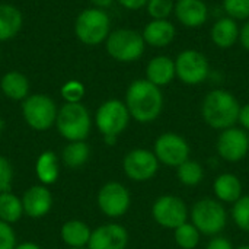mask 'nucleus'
Wrapping results in <instances>:
<instances>
[{
    "mask_svg": "<svg viewBox=\"0 0 249 249\" xmlns=\"http://www.w3.org/2000/svg\"><path fill=\"white\" fill-rule=\"evenodd\" d=\"M125 105L137 123H152L155 121L163 108V95L160 88L150 83L147 79L134 80L125 93Z\"/></svg>",
    "mask_w": 249,
    "mask_h": 249,
    "instance_id": "f257e3e1",
    "label": "nucleus"
},
{
    "mask_svg": "<svg viewBox=\"0 0 249 249\" xmlns=\"http://www.w3.org/2000/svg\"><path fill=\"white\" fill-rule=\"evenodd\" d=\"M239 111L241 105L238 99L223 89H214L207 93L201 105V115L206 124L222 131L235 127L239 120Z\"/></svg>",
    "mask_w": 249,
    "mask_h": 249,
    "instance_id": "f03ea898",
    "label": "nucleus"
},
{
    "mask_svg": "<svg viewBox=\"0 0 249 249\" xmlns=\"http://www.w3.org/2000/svg\"><path fill=\"white\" fill-rule=\"evenodd\" d=\"M55 125L67 142H85L90 133L92 120L89 111L80 102L64 104L57 114Z\"/></svg>",
    "mask_w": 249,
    "mask_h": 249,
    "instance_id": "7ed1b4c3",
    "label": "nucleus"
},
{
    "mask_svg": "<svg viewBox=\"0 0 249 249\" xmlns=\"http://www.w3.org/2000/svg\"><path fill=\"white\" fill-rule=\"evenodd\" d=\"M191 223L206 236H217L228 223V213L219 200L203 198L191 209Z\"/></svg>",
    "mask_w": 249,
    "mask_h": 249,
    "instance_id": "20e7f679",
    "label": "nucleus"
},
{
    "mask_svg": "<svg viewBox=\"0 0 249 249\" xmlns=\"http://www.w3.org/2000/svg\"><path fill=\"white\" fill-rule=\"evenodd\" d=\"M111 28L109 16L105 10L98 7L85 9L76 19V36L86 45H98L107 41Z\"/></svg>",
    "mask_w": 249,
    "mask_h": 249,
    "instance_id": "39448f33",
    "label": "nucleus"
},
{
    "mask_svg": "<svg viewBox=\"0 0 249 249\" xmlns=\"http://www.w3.org/2000/svg\"><path fill=\"white\" fill-rule=\"evenodd\" d=\"M107 51L108 54L121 63H131L137 61L144 53V38L134 29L121 28L112 31L107 41Z\"/></svg>",
    "mask_w": 249,
    "mask_h": 249,
    "instance_id": "423d86ee",
    "label": "nucleus"
},
{
    "mask_svg": "<svg viewBox=\"0 0 249 249\" xmlns=\"http://www.w3.org/2000/svg\"><path fill=\"white\" fill-rule=\"evenodd\" d=\"M57 107L55 102L42 93H35L23 99L22 115L26 124L36 131H45L55 124L57 120Z\"/></svg>",
    "mask_w": 249,
    "mask_h": 249,
    "instance_id": "0eeeda50",
    "label": "nucleus"
},
{
    "mask_svg": "<svg viewBox=\"0 0 249 249\" xmlns=\"http://www.w3.org/2000/svg\"><path fill=\"white\" fill-rule=\"evenodd\" d=\"M130 112L125 102L120 99L105 101L95 114V124L102 136L118 137L128 125Z\"/></svg>",
    "mask_w": 249,
    "mask_h": 249,
    "instance_id": "6e6552de",
    "label": "nucleus"
},
{
    "mask_svg": "<svg viewBox=\"0 0 249 249\" xmlns=\"http://www.w3.org/2000/svg\"><path fill=\"white\" fill-rule=\"evenodd\" d=\"M153 220L163 229L175 231L188 222V209L182 198L177 196H162L152 206Z\"/></svg>",
    "mask_w": 249,
    "mask_h": 249,
    "instance_id": "1a4fd4ad",
    "label": "nucleus"
},
{
    "mask_svg": "<svg viewBox=\"0 0 249 249\" xmlns=\"http://www.w3.org/2000/svg\"><path fill=\"white\" fill-rule=\"evenodd\" d=\"M153 153L160 163L171 168H178L181 163L190 159L191 149L182 136L177 133H163L156 139Z\"/></svg>",
    "mask_w": 249,
    "mask_h": 249,
    "instance_id": "9d476101",
    "label": "nucleus"
},
{
    "mask_svg": "<svg viewBox=\"0 0 249 249\" xmlns=\"http://www.w3.org/2000/svg\"><path fill=\"white\" fill-rule=\"evenodd\" d=\"M175 70L182 83L194 86L207 79L210 66L203 53L197 50H185L178 54L175 60Z\"/></svg>",
    "mask_w": 249,
    "mask_h": 249,
    "instance_id": "9b49d317",
    "label": "nucleus"
},
{
    "mask_svg": "<svg viewBox=\"0 0 249 249\" xmlns=\"http://www.w3.org/2000/svg\"><path fill=\"white\" fill-rule=\"evenodd\" d=\"M96 203L99 210L111 219H118L124 216L131 204L130 191L117 181L107 182L98 193Z\"/></svg>",
    "mask_w": 249,
    "mask_h": 249,
    "instance_id": "f8f14e48",
    "label": "nucleus"
},
{
    "mask_svg": "<svg viewBox=\"0 0 249 249\" xmlns=\"http://www.w3.org/2000/svg\"><path fill=\"white\" fill-rule=\"evenodd\" d=\"M123 169L127 178L134 182L150 181L159 171V160L156 155L147 149H133L123 160Z\"/></svg>",
    "mask_w": 249,
    "mask_h": 249,
    "instance_id": "ddd939ff",
    "label": "nucleus"
},
{
    "mask_svg": "<svg viewBox=\"0 0 249 249\" xmlns=\"http://www.w3.org/2000/svg\"><path fill=\"white\" fill-rule=\"evenodd\" d=\"M217 153L228 162H239L249 152V136L242 128L231 127L220 133L217 139Z\"/></svg>",
    "mask_w": 249,
    "mask_h": 249,
    "instance_id": "4468645a",
    "label": "nucleus"
},
{
    "mask_svg": "<svg viewBox=\"0 0 249 249\" xmlns=\"http://www.w3.org/2000/svg\"><path fill=\"white\" fill-rule=\"evenodd\" d=\"M128 232L118 223H107L92 231L88 249H125Z\"/></svg>",
    "mask_w": 249,
    "mask_h": 249,
    "instance_id": "2eb2a0df",
    "label": "nucleus"
},
{
    "mask_svg": "<svg viewBox=\"0 0 249 249\" xmlns=\"http://www.w3.org/2000/svg\"><path fill=\"white\" fill-rule=\"evenodd\" d=\"M23 214L31 219L47 216L53 207V196L45 185H32L22 196Z\"/></svg>",
    "mask_w": 249,
    "mask_h": 249,
    "instance_id": "dca6fc26",
    "label": "nucleus"
},
{
    "mask_svg": "<svg viewBox=\"0 0 249 249\" xmlns=\"http://www.w3.org/2000/svg\"><path fill=\"white\" fill-rule=\"evenodd\" d=\"M174 13L187 28H198L209 19V7L203 0H178Z\"/></svg>",
    "mask_w": 249,
    "mask_h": 249,
    "instance_id": "f3484780",
    "label": "nucleus"
},
{
    "mask_svg": "<svg viewBox=\"0 0 249 249\" xmlns=\"http://www.w3.org/2000/svg\"><path fill=\"white\" fill-rule=\"evenodd\" d=\"M143 38L147 45L163 48L175 38V26L168 19H152L143 31Z\"/></svg>",
    "mask_w": 249,
    "mask_h": 249,
    "instance_id": "a211bd4d",
    "label": "nucleus"
},
{
    "mask_svg": "<svg viewBox=\"0 0 249 249\" xmlns=\"http://www.w3.org/2000/svg\"><path fill=\"white\" fill-rule=\"evenodd\" d=\"M175 76H177L175 61L166 55H158V57L152 58L147 64L146 79L159 88L171 83Z\"/></svg>",
    "mask_w": 249,
    "mask_h": 249,
    "instance_id": "6ab92c4d",
    "label": "nucleus"
},
{
    "mask_svg": "<svg viewBox=\"0 0 249 249\" xmlns=\"http://www.w3.org/2000/svg\"><path fill=\"white\" fill-rule=\"evenodd\" d=\"M213 190L216 198L220 203H232L235 204L242 197V184L241 179L233 174H222L214 179Z\"/></svg>",
    "mask_w": 249,
    "mask_h": 249,
    "instance_id": "aec40b11",
    "label": "nucleus"
},
{
    "mask_svg": "<svg viewBox=\"0 0 249 249\" xmlns=\"http://www.w3.org/2000/svg\"><path fill=\"white\" fill-rule=\"evenodd\" d=\"M239 28L235 19L220 18L212 28V41L219 48H231L239 39Z\"/></svg>",
    "mask_w": 249,
    "mask_h": 249,
    "instance_id": "412c9836",
    "label": "nucleus"
},
{
    "mask_svg": "<svg viewBox=\"0 0 249 249\" xmlns=\"http://www.w3.org/2000/svg\"><path fill=\"white\" fill-rule=\"evenodd\" d=\"M90 235H92L90 228L82 220H69L61 226V231H60L61 241L69 248L88 247Z\"/></svg>",
    "mask_w": 249,
    "mask_h": 249,
    "instance_id": "4be33fe9",
    "label": "nucleus"
},
{
    "mask_svg": "<svg viewBox=\"0 0 249 249\" xmlns=\"http://www.w3.org/2000/svg\"><path fill=\"white\" fill-rule=\"evenodd\" d=\"M35 174L42 185H51L58 179L60 175V162L54 152H42L35 162Z\"/></svg>",
    "mask_w": 249,
    "mask_h": 249,
    "instance_id": "5701e85b",
    "label": "nucleus"
},
{
    "mask_svg": "<svg viewBox=\"0 0 249 249\" xmlns=\"http://www.w3.org/2000/svg\"><path fill=\"white\" fill-rule=\"evenodd\" d=\"M0 89L12 101H22L28 98L29 82L28 77L19 71H9L0 80Z\"/></svg>",
    "mask_w": 249,
    "mask_h": 249,
    "instance_id": "b1692460",
    "label": "nucleus"
},
{
    "mask_svg": "<svg viewBox=\"0 0 249 249\" xmlns=\"http://www.w3.org/2000/svg\"><path fill=\"white\" fill-rule=\"evenodd\" d=\"M22 13L12 4H0V41H7L20 31Z\"/></svg>",
    "mask_w": 249,
    "mask_h": 249,
    "instance_id": "393cba45",
    "label": "nucleus"
},
{
    "mask_svg": "<svg viewBox=\"0 0 249 249\" xmlns=\"http://www.w3.org/2000/svg\"><path fill=\"white\" fill-rule=\"evenodd\" d=\"M90 156V149L85 142H69V144L63 149L61 160L64 166L70 169L82 168Z\"/></svg>",
    "mask_w": 249,
    "mask_h": 249,
    "instance_id": "a878e982",
    "label": "nucleus"
},
{
    "mask_svg": "<svg viewBox=\"0 0 249 249\" xmlns=\"http://www.w3.org/2000/svg\"><path fill=\"white\" fill-rule=\"evenodd\" d=\"M22 214H23L22 198H19L10 191L1 193L0 194V220L7 225H13L20 220Z\"/></svg>",
    "mask_w": 249,
    "mask_h": 249,
    "instance_id": "bb28decb",
    "label": "nucleus"
},
{
    "mask_svg": "<svg viewBox=\"0 0 249 249\" xmlns=\"http://www.w3.org/2000/svg\"><path fill=\"white\" fill-rule=\"evenodd\" d=\"M177 177L181 184L187 187H196L203 181L204 169L197 160L188 159L177 168Z\"/></svg>",
    "mask_w": 249,
    "mask_h": 249,
    "instance_id": "cd10ccee",
    "label": "nucleus"
},
{
    "mask_svg": "<svg viewBox=\"0 0 249 249\" xmlns=\"http://www.w3.org/2000/svg\"><path fill=\"white\" fill-rule=\"evenodd\" d=\"M200 231L191 222H185L174 231L175 244L181 249H196L200 244Z\"/></svg>",
    "mask_w": 249,
    "mask_h": 249,
    "instance_id": "c85d7f7f",
    "label": "nucleus"
},
{
    "mask_svg": "<svg viewBox=\"0 0 249 249\" xmlns=\"http://www.w3.org/2000/svg\"><path fill=\"white\" fill-rule=\"evenodd\" d=\"M232 219L235 225L249 233V196L241 197L232 207Z\"/></svg>",
    "mask_w": 249,
    "mask_h": 249,
    "instance_id": "c756f323",
    "label": "nucleus"
},
{
    "mask_svg": "<svg viewBox=\"0 0 249 249\" xmlns=\"http://www.w3.org/2000/svg\"><path fill=\"white\" fill-rule=\"evenodd\" d=\"M223 7L235 20L249 19V0H223Z\"/></svg>",
    "mask_w": 249,
    "mask_h": 249,
    "instance_id": "7c9ffc66",
    "label": "nucleus"
},
{
    "mask_svg": "<svg viewBox=\"0 0 249 249\" xmlns=\"http://www.w3.org/2000/svg\"><path fill=\"white\" fill-rule=\"evenodd\" d=\"M146 6L152 19H168L174 12L175 3L172 0H149Z\"/></svg>",
    "mask_w": 249,
    "mask_h": 249,
    "instance_id": "2f4dec72",
    "label": "nucleus"
},
{
    "mask_svg": "<svg viewBox=\"0 0 249 249\" xmlns=\"http://www.w3.org/2000/svg\"><path fill=\"white\" fill-rule=\"evenodd\" d=\"M61 96L67 104H77L85 96V86L77 80H69L61 88Z\"/></svg>",
    "mask_w": 249,
    "mask_h": 249,
    "instance_id": "473e14b6",
    "label": "nucleus"
},
{
    "mask_svg": "<svg viewBox=\"0 0 249 249\" xmlns=\"http://www.w3.org/2000/svg\"><path fill=\"white\" fill-rule=\"evenodd\" d=\"M12 181H13L12 165L4 156H0V194L10 191Z\"/></svg>",
    "mask_w": 249,
    "mask_h": 249,
    "instance_id": "72a5a7b5",
    "label": "nucleus"
},
{
    "mask_svg": "<svg viewBox=\"0 0 249 249\" xmlns=\"http://www.w3.org/2000/svg\"><path fill=\"white\" fill-rule=\"evenodd\" d=\"M16 245V233L13 228L0 220V249H15Z\"/></svg>",
    "mask_w": 249,
    "mask_h": 249,
    "instance_id": "f704fd0d",
    "label": "nucleus"
},
{
    "mask_svg": "<svg viewBox=\"0 0 249 249\" xmlns=\"http://www.w3.org/2000/svg\"><path fill=\"white\" fill-rule=\"evenodd\" d=\"M206 249H235V248H233V245H232V242H231L229 239H226V238H223V236H214V238L207 244Z\"/></svg>",
    "mask_w": 249,
    "mask_h": 249,
    "instance_id": "c9c22d12",
    "label": "nucleus"
},
{
    "mask_svg": "<svg viewBox=\"0 0 249 249\" xmlns=\"http://www.w3.org/2000/svg\"><path fill=\"white\" fill-rule=\"evenodd\" d=\"M149 0H118V3L128 10H139L147 4Z\"/></svg>",
    "mask_w": 249,
    "mask_h": 249,
    "instance_id": "e433bc0d",
    "label": "nucleus"
},
{
    "mask_svg": "<svg viewBox=\"0 0 249 249\" xmlns=\"http://www.w3.org/2000/svg\"><path fill=\"white\" fill-rule=\"evenodd\" d=\"M241 125L244 127L245 131H249V104L241 107V111H239V120Z\"/></svg>",
    "mask_w": 249,
    "mask_h": 249,
    "instance_id": "4c0bfd02",
    "label": "nucleus"
},
{
    "mask_svg": "<svg viewBox=\"0 0 249 249\" xmlns=\"http://www.w3.org/2000/svg\"><path fill=\"white\" fill-rule=\"evenodd\" d=\"M239 41H241L242 47L249 51V20L242 26V29L239 31Z\"/></svg>",
    "mask_w": 249,
    "mask_h": 249,
    "instance_id": "58836bf2",
    "label": "nucleus"
},
{
    "mask_svg": "<svg viewBox=\"0 0 249 249\" xmlns=\"http://www.w3.org/2000/svg\"><path fill=\"white\" fill-rule=\"evenodd\" d=\"M90 1H92L98 9H105V7H108V6H111L114 0H90Z\"/></svg>",
    "mask_w": 249,
    "mask_h": 249,
    "instance_id": "ea45409f",
    "label": "nucleus"
},
{
    "mask_svg": "<svg viewBox=\"0 0 249 249\" xmlns=\"http://www.w3.org/2000/svg\"><path fill=\"white\" fill-rule=\"evenodd\" d=\"M15 249H41V248H39V245H36V244H34V242H23V244L16 245V248Z\"/></svg>",
    "mask_w": 249,
    "mask_h": 249,
    "instance_id": "a19ab883",
    "label": "nucleus"
},
{
    "mask_svg": "<svg viewBox=\"0 0 249 249\" xmlns=\"http://www.w3.org/2000/svg\"><path fill=\"white\" fill-rule=\"evenodd\" d=\"M104 140L108 146H114L117 143V137H112V136H104Z\"/></svg>",
    "mask_w": 249,
    "mask_h": 249,
    "instance_id": "79ce46f5",
    "label": "nucleus"
},
{
    "mask_svg": "<svg viewBox=\"0 0 249 249\" xmlns=\"http://www.w3.org/2000/svg\"><path fill=\"white\" fill-rule=\"evenodd\" d=\"M236 249H249V245H242V247H239V248Z\"/></svg>",
    "mask_w": 249,
    "mask_h": 249,
    "instance_id": "37998d69",
    "label": "nucleus"
},
{
    "mask_svg": "<svg viewBox=\"0 0 249 249\" xmlns=\"http://www.w3.org/2000/svg\"><path fill=\"white\" fill-rule=\"evenodd\" d=\"M1 128H3V123H1V120H0V134H1Z\"/></svg>",
    "mask_w": 249,
    "mask_h": 249,
    "instance_id": "c03bdc74",
    "label": "nucleus"
},
{
    "mask_svg": "<svg viewBox=\"0 0 249 249\" xmlns=\"http://www.w3.org/2000/svg\"><path fill=\"white\" fill-rule=\"evenodd\" d=\"M70 249H88V247H82V248H70Z\"/></svg>",
    "mask_w": 249,
    "mask_h": 249,
    "instance_id": "a18cd8bd",
    "label": "nucleus"
}]
</instances>
